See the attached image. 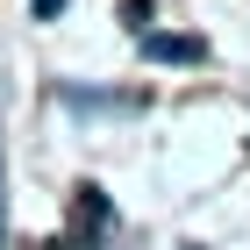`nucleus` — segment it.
Masks as SVG:
<instances>
[{
  "mask_svg": "<svg viewBox=\"0 0 250 250\" xmlns=\"http://www.w3.org/2000/svg\"><path fill=\"white\" fill-rule=\"evenodd\" d=\"M36 15H58V0H43V7H36Z\"/></svg>",
  "mask_w": 250,
  "mask_h": 250,
  "instance_id": "f03ea898",
  "label": "nucleus"
},
{
  "mask_svg": "<svg viewBox=\"0 0 250 250\" xmlns=\"http://www.w3.org/2000/svg\"><path fill=\"white\" fill-rule=\"evenodd\" d=\"M150 58H172V64H186V58H200V43H193V36H150Z\"/></svg>",
  "mask_w": 250,
  "mask_h": 250,
  "instance_id": "f257e3e1",
  "label": "nucleus"
}]
</instances>
